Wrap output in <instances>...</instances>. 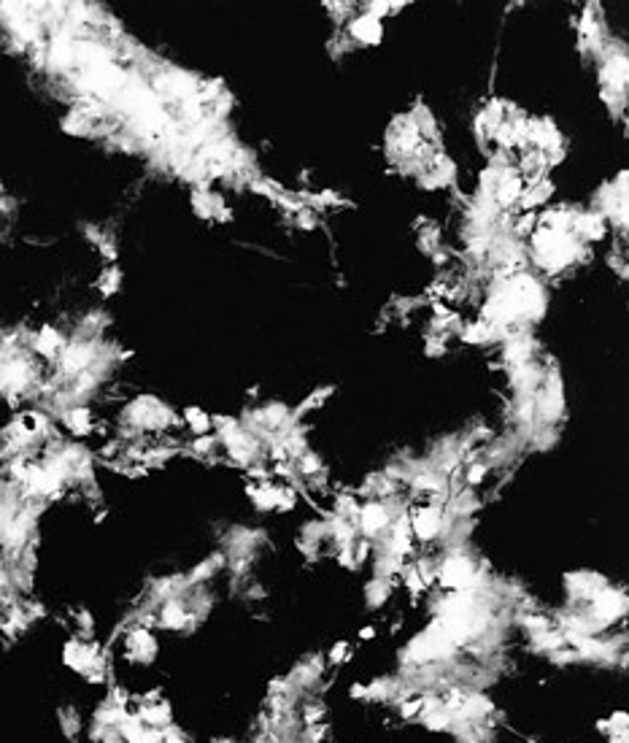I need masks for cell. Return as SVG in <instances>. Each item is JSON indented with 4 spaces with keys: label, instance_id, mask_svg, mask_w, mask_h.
Returning <instances> with one entry per match:
<instances>
[{
    "label": "cell",
    "instance_id": "ac0fdd59",
    "mask_svg": "<svg viewBox=\"0 0 629 743\" xmlns=\"http://www.w3.org/2000/svg\"><path fill=\"white\" fill-rule=\"evenodd\" d=\"M384 589H386V584H381V581H376V584L370 587V592H373V595H370V603H373V605H378V603L384 600V595H386Z\"/></svg>",
    "mask_w": 629,
    "mask_h": 743
},
{
    "label": "cell",
    "instance_id": "5bb4252c",
    "mask_svg": "<svg viewBox=\"0 0 629 743\" xmlns=\"http://www.w3.org/2000/svg\"><path fill=\"white\" fill-rule=\"evenodd\" d=\"M519 192H521V184H519V179H513V176H508L505 182H500V186H497V200L503 203V206H510L516 198H519Z\"/></svg>",
    "mask_w": 629,
    "mask_h": 743
},
{
    "label": "cell",
    "instance_id": "ba28073f",
    "mask_svg": "<svg viewBox=\"0 0 629 743\" xmlns=\"http://www.w3.org/2000/svg\"><path fill=\"white\" fill-rule=\"evenodd\" d=\"M568 584L572 587L575 595H586V598H594L605 584L600 576H591V573H572L568 576Z\"/></svg>",
    "mask_w": 629,
    "mask_h": 743
},
{
    "label": "cell",
    "instance_id": "7c38bea8",
    "mask_svg": "<svg viewBox=\"0 0 629 743\" xmlns=\"http://www.w3.org/2000/svg\"><path fill=\"white\" fill-rule=\"evenodd\" d=\"M186 621H189V614L184 611L176 600H168V603H165V608H163V624H165V627L182 630Z\"/></svg>",
    "mask_w": 629,
    "mask_h": 743
},
{
    "label": "cell",
    "instance_id": "8992f818",
    "mask_svg": "<svg viewBox=\"0 0 629 743\" xmlns=\"http://www.w3.org/2000/svg\"><path fill=\"white\" fill-rule=\"evenodd\" d=\"M351 36L362 43H378L381 41V22L376 20V17H370V14H365V17H360L357 22H351Z\"/></svg>",
    "mask_w": 629,
    "mask_h": 743
},
{
    "label": "cell",
    "instance_id": "4fadbf2b",
    "mask_svg": "<svg viewBox=\"0 0 629 743\" xmlns=\"http://www.w3.org/2000/svg\"><path fill=\"white\" fill-rule=\"evenodd\" d=\"M384 524H386V511L381 506H367L365 511H362V527H365L370 536L378 533Z\"/></svg>",
    "mask_w": 629,
    "mask_h": 743
},
{
    "label": "cell",
    "instance_id": "d6986e66",
    "mask_svg": "<svg viewBox=\"0 0 629 743\" xmlns=\"http://www.w3.org/2000/svg\"><path fill=\"white\" fill-rule=\"evenodd\" d=\"M300 471H303V473H316V471H319V459H316V457H305V459H300Z\"/></svg>",
    "mask_w": 629,
    "mask_h": 743
},
{
    "label": "cell",
    "instance_id": "603a6c76",
    "mask_svg": "<svg viewBox=\"0 0 629 743\" xmlns=\"http://www.w3.org/2000/svg\"><path fill=\"white\" fill-rule=\"evenodd\" d=\"M481 476H484V468H473L470 471V481L475 484V481H481Z\"/></svg>",
    "mask_w": 629,
    "mask_h": 743
},
{
    "label": "cell",
    "instance_id": "3957f363",
    "mask_svg": "<svg viewBox=\"0 0 629 743\" xmlns=\"http://www.w3.org/2000/svg\"><path fill=\"white\" fill-rule=\"evenodd\" d=\"M92 349L87 346V344H71V346H65L60 354V368L65 373H84L87 371V365L92 362Z\"/></svg>",
    "mask_w": 629,
    "mask_h": 743
},
{
    "label": "cell",
    "instance_id": "44dd1931",
    "mask_svg": "<svg viewBox=\"0 0 629 743\" xmlns=\"http://www.w3.org/2000/svg\"><path fill=\"white\" fill-rule=\"evenodd\" d=\"M416 487H419V490H438L435 478H429V476H419V478H416Z\"/></svg>",
    "mask_w": 629,
    "mask_h": 743
},
{
    "label": "cell",
    "instance_id": "7402d4cb",
    "mask_svg": "<svg viewBox=\"0 0 629 743\" xmlns=\"http://www.w3.org/2000/svg\"><path fill=\"white\" fill-rule=\"evenodd\" d=\"M343 652H348V646H346L343 640H341V643H338V646L332 649V657H330V660H332V662H341V660H343Z\"/></svg>",
    "mask_w": 629,
    "mask_h": 743
},
{
    "label": "cell",
    "instance_id": "e0dca14e",
    "mask_svg": "<svg viewBox=\"0 0 629 743\" xmlns=\"http://www.w3.org/2000/svg\"><path fill=\"white\" fill-rule=\"evenodd\" d=\"M117 287H119V273H117L114 268L105 270L101 279V292L103 295H111V292H117Z\"/></svg>",
    "mask_w": 629,
    "mask_h": 743
},
{
    "label": "cell",
    "instance_id": "5b68a950",
    "mask_svg": "<svg viewBox=\"0 0 629 743\" xmlns=\"http://www.w3.org/2000/svg\"><path fill=\"white\" fill-rule=\"evenodd\" d=\"M36 351L43 354V357H60L62 349H65V338L54 328H43L38 335H36Z\"/></svg>",
    "mask_w": 629,
    "mask_h": 743
},
{
    "label": "cell",
    "instance_id": "7a4b0ae2",
    "mask_svg": "<svg viewBox=\"0 0 629 743\" xmlns=\"http://www.w3.org/2000/svg\"><path fill=\"white\" fill-rule=\"evenodd\" d=\"M441 581L446 587H454V589H462L473 581V565L467 562L465 557H454L448 559L446 565L441 568Z\"/></svg>",
    "mask_w": 629,
    "mask_h": 743
},
{
    "label": "cell",
    "instance_id": "6da1fadb",
    "mask_svg": "<svg viewBox=\"0 0 629 743\" xmlns=\"http://www.w3.org/2000/svg\"><path fill=\"white\" fill-rule=\"evenodd\" d=\"M127 419L135 427H160V425L170 422V411L165 409L160 400H154V397H138L127 409Z\"/></svg>",
    "mask_w": 629,
    "mask_h": 743
},
{
    "label": "cell",
    "instance_id": "cb8c5ba5",
    "mask_svg": "<svg viewBox=\"0 0 629 743\" xmlns=\"http://www.w3.org/2000/svg\"><path fill=\"white\" fill-rule=\"evenodd\" d=\"M362 638H373V627H365V630H362Z\"/></svg>",
    "mask_w": 629,
    "mask_h": 743
},
{
    "label": "cell",
    "instance_id": "30bf717a",
    "mask_svg": "<svg viewBox=\"0 0 629 743\" xmlns=\"http://www.w3.org/2000/svg\"><path fill=\"white\" fill-rule=\"evenodd\" d=\"M130 652L135 654V657H141V660H149L151 654H154V649H157V643H154V638L146 633V630H135V633H130Z\"/></svg>",
    "mask_w": 629,
    "mask_h": 743
},
{
    "label": "cell",
    "instance_id": "277c9868",
    "mask_svg": "<svg viewBox=\"0 0 629 743\" xmlns=\"http://www.w3.org/2000/svg\"><path fill=\"white\" fill-rule=\"evenodd\" d=\"M621 611H624V598L619 595V592H613V589H600L597 595H594V614L600 617V619H616V617H621Z\"/></svg>",
    "mask_w": 629,
    "mask_h": 743
},
{
    "label": "cell",
    "instance_id": "9c48e42d",
    "mask_svg": "<svg viewBox=\"0 0 629 743\" xmlns=\"http://www.w3.org/2000/svg\"><path fill=\"white\" fill-rule=\"evenodd\" d=\"M602 82L621 92V87H624V82H627V60H624V57H613V60L605 65V71H602Z\"/></svg>",
    "mask_w": 629,
    "mask_h": 743
},
{
    "label": "cell",
    "instance_id": "2e32d148",
    "mask_svg": "<svg viewBox=\"0 0 629 743\" xmlns=\"http://www.w3.org/2000/svg\"><path fill=\"white\" fill-rule=\"evenodd\" d=\"M578 230H581L586 238H600V235L605 233V225H602L597 216H584V219H578Z\"/></svg>",
    "mask_w": 629,
    "mask_h": 743
},
{
    "label": "cell",
    "instance_id": "8fae6325",
    "mask_svg": "<svg viewBox=\"0 0 629 743\" xmlns=\"http://www.w3.org/2000/svg\"><path fill=\"white\" fill-rule=\"evenodd\" d=\"M65 427L73 435H87L89 427H92V416H89L87 409H71L65 413Z\"/></svg>",
    "mask_w": 629,
    "mask_h": 743
},
{
    "label": "cell",
    "instance_id": "52a82bcc",
    "mask_svg": "<svg viewBox=\"0 0 629 743\" xmlns=\"http://www.w3.org/2000/svg\"><path fill=\"white\" fill-rule=\"evenodd\" d=\"M413 530L419 538H432L441 530V511L438 508H424L413 516Z\"/></svg>",
    "mask_w": 629,
    "mask_h": 743
},
{
    "label": "cell",
    "instance_id": "9a60e30c",
    "mask_svg": "<svg viewBox=\"0 0 629 743\" xmlns=\"http://www.w3.org/2000/svg\"><path fill=\"white\" fill-rule=\"evenodd\" d=\"M184 416H186V425H189V427H192V430H195L198 435L205 433V430L211 427V419H208V413H203L200 409H186V411H184Z\"/></svg>",
    "mask_w": 629,
    "mask_h": 743
},
{
    "label": "cell",
    "instance_id": "ffe728a7",
    "mask_svg": "<svg viewBox=\"0 0 629 743\" xmlns=\"http://www.w3.org/2000/svg\"><path fill=\"white\" fill-rule=\"evenodd\" d=\"M427 722H429V727H435V730H441V727H446V722H448V714H429V716H427Z\"/></svg>",
    "mask_w": 629,
    "mask_h": 743
}]
</instances>
